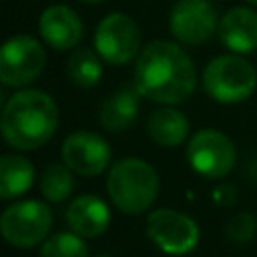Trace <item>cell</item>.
I'll use <instances>...</instances> for the list:
<instances>
[{
    "instance_id": "obj_1",
    "label": "cell",
    "mask_w": 257,
    "mask_h": 257,
    "mask_svg": "<svg viewBox=\"0 0 257 257\" xmlns=\"http://www.w3.org/2000/svg\"><path fill=\"white\" fill-rule=\"evenodd\" d=\"M133 82L153 102L179 104L193 94L197 72L193 60L179 44L153 40L137 56Z\"/></svg>"
},
{
    "instance_id": "obj_2",
    "label": "cell",
    "mask_w": 257,
    "mask_h": 257,
    "mask_svg": "<svg viewBox=\"0 0 257 257\" xmlns=\"http://www.w3.org/2000/svg\"><path fill=\"white\" fill-rule=\"evenodd\" d=\"M58 126V106L48 92L36 88L18 90L2 110V135L18 151L42 147Z\"/></svg>"
},
{
    "instance_id": "obj_3",
    "label": "cell",
    "mask_w": 257,
    "mask_h": 257,
    "mask_svg": "<svg viewBox=\"0 0 257 257\" xmlns=\"http://www.w3.org/2000/svg\"><path fill=\"white\" fill-rule=\"evenodd\" d=\"M106 193L112 205L126 215L145 213L159 195L157 171L143 159L126 157L116 161L106 177Z\"/></svg>"
},
{
    "instance_id": "obj_4",
    "label": "cell",
    "mask_w": 257,
    "mask_h": 257,
    "mask_svg": "<svg viewBox=\"0 0 257 257\" xmlns=\"http://www.w3.org/2000/svg\"><path fill=\"white\" fill-rule=\"evenodd\" d=\"M257 86L255 68L241 54H219L203 70L205 92L221 102L235 104L253 94Z\"/></svg>"
},
{
    "instance_id": "obj_5",
    "label": "cell",
    "mask_w": 257,
    "mask_h": 257,
    "mask_svg": "<svg viewBox=\"0 0 257 257\" xmlns=\"http://www.w3.org/2000/svg\"><path fill=\"white\" fill-rule=\"evenodd\" d=\"M46 64L44 46L30 34L10 36L0 50V80L4 86L22 88L36 80Z\"/></svg>"
},
{
    "instance_id": "obj_6",
    "label": "cell",
    "mask_w": 257,
    "mask_h": 257,
    "mask_svg": "<svg viewBox=\"0 0 257 257\" xmlns=\"http://www.w3.org/2000/svg\"><path fill=\"white\" fill-rule=\"evenodd\" d=\"M52 227V213L42 201H20L10 205L0 219L4 239L12 247L30 249L48 237Z\"/></svg>"
},
{
    "instance_id": "obj_7",
    "label": "cell",
    "mask_w": 257,
    "mask_h": 257,
    "mask_svg": "<svg viewBox=\"0 0 257 257\" xmlns=\"http://www.w3.org/2000/svg\"><path fill=\"white\" fill-rule=\"evenodd\" d=\"M94 48L108 64L122 66L141 52V30L128 14H106L94 30Z\"/></svg>"
},
{
    "instance_id": "obj_8",
    "label": "cell",
    "mask_w": 257,
    "mask_h": 257,
    "mask_svg": "<svg viewBox=\"0 0 257 257\" xmlns=\"http://www.w3.org/2000/svg\"><path fill=\"white\" fill-rule=\"evenodd\" d=\"M235 147L231 139L215 128H203L187 145V161L205 179H221L235 167Z\"/></svg>"
},
{
    "instance_id": "obj_9",
    "label": "cell",
    "mask_w": 257,
    "mask_h": 257,
    "mask_svg": "<svg viewBox=\"0 0 257 257\" xmlns=\"http://www.w3.org/2000/svg\"><path fill=\"white\" fill-rule=\"evenodd\" d=\"M147 235L161 251L169 255H185L199 243L197 223L173 209H157L147 217Z\"/></svg>"
},
{
    "instance_id": "obj_10",
    "label": "cell",
    "mask_w": 257,
    "mask_h": 257,
    "mask_svg": "<svg viewBox=\"0 0 257 257\" xmlns=\"http://www.w3.org/2000/svg\"><path fill=\"white\" fill-rule=\"evenodd\" d=\"M219 26L217 10L211 0H177L169 14L171 34L189 46L207 42Z\"/></svg>"
},
{
    "instance_id": "obj_11",
    "label": "cell",
    "mask_w": 257,
    "mask_h": 257,
    "mask_svg": "<svg viewBox=\"0 0 257 257\" xmlns=\"http://www.w3.org/2000/svg\"><path fill=\"white\" fill-rule=\"evenodd\" d=\"M62 161L78 175L82 177H94L100 175L110 161V147L108 143L88 131H78L66 137L60 149Z\"/></svg>"
},
{
    "instance_id": "obj_12",
    "label": "cell",
    "mask_w": 257,
    "mask_h": 257,
    "mask_svg": "<svg viewBox=\"0 0 257 257\" xmlns=\"http://www.w3.org/2000/svg\"><path fill=\"white\" fill-rule=\"evenodd\" d=\"M42 40L54 50L74 48L82 38V20L66 4H52L42 10L38 18Z\"/></svg>"
},
{
    "instance_id": "obj_13",
    "label": "cell",
    "mask_w": 257,
    "mask_h": 257,
    "mask_svg": "<svg viewBox=\"0 0 257 257\" xmlns=\"http://www.w3.org/2000/svg\"><path fill=\"white\" fill-rule=\"evenodd\" d=\"M217 34L221 44L231 52H253L257 48V12L245 6L229 8L219 20Z\"/></svg>"
},
{
    "instance_id": "obj_14",
    "label": "cell",
    "mask_w": 257,
    "mask_h": 257,
    "mask_svg": "<svg viewBox=\"0 0 257 257\" xmlns=\"http://www.w3.org/2000/svg\"><path fill=\"white\" fill-rule=\"evenodd\" d=\"M66 223L70 231L82 239H92L106 231L110 223V211L102 199L94 195H80L70 201L66 209Z\"/></svg>"
},
{
    "instance_id": "obj_15",
    "label": "cell",
    "mask_w": 257,
    "mask_h": 257,
    "mask_svg": "<svg viewBox=\"0 0 257 257\" xmlns=\"http://www.w3.org/2000/svg\"><path fill=\"white\" fill-rule=\"evenodd\" d=\"M141 92L137 88L135 82L131 84H122L118 86L114 92H110L102 106H100V124L108 131V133H122L126 131L137 114H139V100H141Z\"/></svg>"
},
{
    "instance_id": "obj_16",
    "label": "cell",
    "mask_w": 257,
    "mask_h": 257,
    "mask_svg": "<svg viewBox=\"0 0 257 257\" xmlns=\"http://www.w3.org/2000/svg\"><path fill=\"white\" fill-rule=\"evenodd\" d=\"M189 128H191L189 118L173 106H161L153 110L147 118L149 137L159 147H167V149L183 145L189 137Z\"/></svg>"
},
{
    "instance_id": "obj_17",
    "label": "cell",
    "mask_w": 257,
    "mask_h": 257,
    "mask_svg": "<svg viewBox=\"0 0 257 257\" xmlns=\"http://www.w3.org/2000/svg\"><path fill=\"white\" fill-rule=\"evenodd\" d=\"M34 181V167L26 157L2 155L0 159V197L12 199L26 193Z\"/></svg>"
},
{
    "instance_id": "obj_18",
    "label": "cell",
    "mask_w": 257,
    "mask_h": 257,
    "mask_svg": "<svg viewBox=\"0 0 257 257\" xmlns=\"http://www.w3.org/2000/svg\"><path fill=\"white\" fill-rule=\"evenodd\" d=\"M100 54L92 48L80 46L74 48V52L66 60V74L70 82L78 88H92L100 82L102 76V62Z\"/></svg>"
},
{
    "instance_id": "obj_19",
    "label": "cell",
    "mask_w": 257,
    "mask_h": 257,
    "mask_svg": "<svg viewBox=\"0 0 257 257\" xmlns=\"http://www.w3.org/2000/svg\"><path fill=\"white\" fill-rule=\"evenodd\" d=\"M72 169L66 163H52L42 171L40 177V191L44 199L50 203H60L64 201L72 189H74V179H72Z\"/></svg>"
},
{
    "instance_id": "obj_20",
    "label": "cell",
    "mask_w": 257,
    "mask_h": 257,
    "mask_svg": "<svg viewBox=\"0 0 257 257\" xmlns=\"http://www.w3.org/2000/svg\"><path fill=\"white\" fill-rule=\"evenodd\" d=\"M38 257H88V249L80 235L72 233H56L46 239L40 247Z\"/></svg>"
},
{
    "instance_id": "obj_21",
    "label": "cell",
    "mask_w": 257,
    "mask_h": 257,
    "mask_svg": "<svg viewBox=\"0 0 257 257\" xmlns=\"http://www.w3.org/2000/svg\"><path fill=\"white\" fill-rule=\"evenodd\" d=\"M255 233H257V219L251 213H237L225 225L227 239L237 245H245V243L253 241Z\"/></svg>"
},
{
    "instance_id": "obj_22",
    "label": "cell",
    "mask_w": 257,
    "mask_h": 257,
    "mask_svg": "<svg viewBox=\"0 0 257 257\" xmlns=\"http://www.w3.org/2000/svg\"><path fill=\"white\" fill-rule=\"evenodd\" d=\"M213 201L217 205H231L235 201V187L233 185H221L213 191Z\"/></svg>"
},
{
    "instance_id": "obj_23",
    "label": "cell",
    "mask_w": 257,
    "mask_h": 257,
    "mask_svg": "<svg viewBox=\"0 0 257 257\" xmlns=\"http://www.w3.org/2000/svg\"><path fill=\"white\" fill-rule=\"evenodd\" d=\"M82 2H86V4H100V2H104V0H82Z\"/></svg>"
},
{
    "instance_id": "obj_24",
    "label": "cell",
    "mask_w": 257,
    "mask_h": 257,
    "mask_svg": "<svg viewBox=\"0 0 257 257\" xmlns=\"http://www.w3.org/2000/svg\"><path fill=\"white\" fill-rule=\"evenodd\" d=\"M247 2H249L251 6H257V0H247Z\"/></svg>"
},
{
    "instance_id": "obj_25",
    "label": "cell",
    "mask_w": 257,
    "mask_h": 257,
    "mask_svg": "<svg viewBox=\"0 0 257 257\" xmlns=\"http://www.w3.org/2000/svg\"><path fill=\"white\" fill-rule=\"evenodd\" d=\"M98 257H110V255H98Z\"/></svg>"
}]
</instances>
